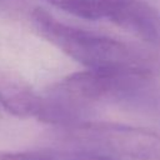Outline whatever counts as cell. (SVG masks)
<instances>
[{"instance_id":"cell-1","label":"cell","mask_w":160,"mask_h":160,"mask_svg":"<svg viewBox=\"0 0 160 160\" xmlns=\"http://www.w3.org/2000/svg\"><path fill=\"white\" fill-rule=\"evenodd\" d=\"M30 18L41 38L88 69L149 68L131 46L120 40L66 25L42 8H35Z\"/></svg>"},{"instance_id":"cell-4","label":"cell","mask_w":160,"mask_h":160,"mask_svg":"<svg viewBox=\"0 0 160 160\" xmlns=\"http://www.w3.org/2000/svg\"><path fill=\"white\" fill-rule=\"evenodd\" d=\"M105 19L142 41L160 46V12L145 0H106Z\"/></svg>"},{"instance_id":"cell-2","label":"cell","mask_w":160,"mask_h":160,"mask_svg":"<svg viewBox=\"0 0 160 160\" xmlns=\"http://www.w3.org/2000/svg\"><path fill=\"white\" fill-rule=\"evenodd\" d=\"M70 141L109 156L132 160H160V131L105 121H86L69 125Z\"/></svg>"},{"instance_id":"cell-6","label":"cell","mask_w":160,"mask_h":160,"mask_svg":"<svg viewBox=\"0 0 160 160\" xmlns=\"http://www.w3.org/2000/svg\"><path fill=\"white\" fill-rule=\"evenodd\" d=\"M48 2L85 20L105 19L106 0H48Z\"/></svg>"},{"instance_id":"cell-3","label":"cell","mask_w":160,"mask_h":160,"mask_svg":"<svg viewBox=\"0 0 160 160\" xmlns=\"http://www.w3.org/2000/svg\"><path fill=\"white\" fill-rule=\"evenodd\" d=\"M151 75L149 68L92 70L88 69L68 75L58 88L76 102L100 101L130 92L145 84Z\"/></svg>"},{"instance_id":"cell-7","label":"cell","mask_w":160,"mask_h":160,"mask_svg":"<svg viewBox=\"0 0 160 160\" xmlns=\"http://www.w3.org/2000/svg\"><path fill=\"white\" fill-rule=\"evenodd\" d=\"M0 160H61V155L42 151H10L0 152Z\"/></svg>"},{"instance_id":"cell-5","label":"cell","mask_w":160,"mask_h":160,"mask_svg":"<svg viewBox=\"0 0 160 160\" xmlns=\"http://www.w3.org/2000/svg\"><path fill=\"white\" fill-rule=\"evenodd\" d=\"M0 104L8 112L18 118H38L42 98L22 80L0 76Z\"/></svg>"}]
</instances>
